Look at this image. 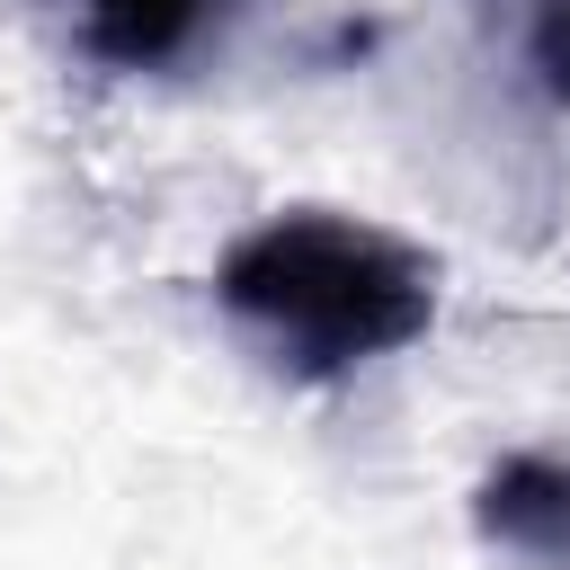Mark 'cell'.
Returning <instances> with one entry per match:
<instances>
[{"label": "cell", "instance_id": "2", "mask_svg": "<svg viewBox=\"0 0 570 570\" xmlns=\"http://www.w3.org/2000/svg\"><path fill=\"white\" fill-rule=\"evenodd\" d=\"M36 9H45L53 36H62L89 71H107V80L196 71V62L232 36V18H240V0H36Z\"/></svg>", "mask_w": 570, "mask_h": 570}, {"label": "cell", "instance_id": "3", "mask_svg": "<svg viewBox=\"0 0 570 570\" xmlns=\"http://www.w3.org/2000/svg\"><path fill=\"white\" fill-rule=\"evenodd\" d=\"M472 534L517 570H570V454L561 445L490 454L472 481Z\"/></svg>", "mask_w": 570, "mask_h": 570}, {"label": "cell", "instance_id": "1", "mask_svg": "<svg viewBox=\"0 0 570 570\" xmlns=\"http://www.w3.org/2000/svg\"><path fill=\"white\" fill-rule=\"evenodd\" d=\"M214 312L285 383L330 392L436 330L445 258L374 214H347V205H276L223 240Z\"/></svg>", "mask_w": 570, "mask_h": 570}, {"label": "cell", "instance_id": "4", "mask_svg": "<svg viewBox=\"0 0 570 570\" xmlns=\"http://www.w3.org/2000/svg\"><path fill=\"white\" fill-rule=\"evenodd\" d=\"M472 9L499 27L517 80H525L534 98L570 107V0H472Z\"/></svg>", "mask_w": 570, "mask_h": 570}]
</instances>
